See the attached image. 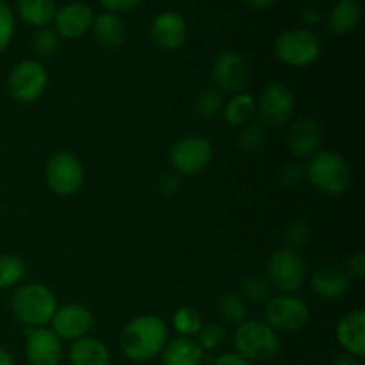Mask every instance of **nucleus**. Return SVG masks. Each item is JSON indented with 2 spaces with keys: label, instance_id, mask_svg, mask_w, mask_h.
Instances as JSON below:
<instances>
[{
  "label": "nucleus",
  "instance_id": "obj_40",
  "mask_svg": "<svg viewBox=\"0 0 365 365\" xmlns=\"http://www.w3.org/2000/svg\"><path fill=\"white\" fill-rule=\"evenodd\" d=\"M212 365H253L250 360H246L245 356H241L239 353H223V355L217 356L214 360Z\"/></svg>",
  "mask_w": 365,
  "mask_h": 365
},
{
  "label": "nucleus",
  "instance_id": "obj_34",
  "mask_svg": "<svg viewBox=\"0 0 365 365\" xmlns=\"http://www.w3.org/2000/svg\"><path fill=\"white\" fill-rule=\"evenodd\" d=\"M14 36V14L6 0H0V53L11 45Z\"/></svg>",
  "mask_w": 365,
  "mask_h": 365
},
{
  "label": "nucleus",
  "instance_id": "obj_8",
  "mask_svg": "<svg viewBox=\"0 0 365 365\" xmlns=\"http://www.w3.org/2000/svg\"><path fill=\"white\" fill-rule=\"evenodd\" d=\"M46 86H48V71L34 59H25L14 64L7 77V91L18 103H32L39 100Z\"/></svg>",
  "mask_w": 365,
  "mask_h": 365
},
{
  "label": "nucleus",
  "instance_id": "obj_19",
  "mask_svg": "<svg viewBox=\"0 0 365 365\" xmlns=\"http://www.w3.org/2000/svg\"><path fill=\"white\" fill-rule=\"evenodd\" d=\"M312 289L321 299L335 302L348 294L351 289V280L346 271L335 266H324L314 273Z\"/></svg>",
  "mask_w": 365,
  "mask_h": 365
},
{
  "label": "nucleus",
  "instance_id": "obj_41",
  "mask_svg": "<svg viewBox=\"0 0 365 365\" xmlns=\"http://www.w3.org/2000/svg\"><path fill=\"white\" fill-rule=\"evenodd\" d=\"M323 20V14H321V11L317 9V7H307L305 11H303V21L309 25H316L319 24V21Z\"/></svg>",
  "mask_w": 365,
  "mask_h": 365
},
{
  "label": "nucleus",
  "instance_id": "obj_26",
  "mask_svg": "<svg viewBox=\"0 0 365 365\" xmlns=\"http://www.w3.org/2000/svg\"><path fill=\"white\" fill-rule=\"evenodd\" d=\"M217 310H220L221 317L230 324H241L248 317V305L246 299L237 292H227L217 302Z\"/></svg>",
  "mask_w": 365,
  "mask_h": 365
},
{
  "label": "nucleus",
  "instance_id": "obj_35",
  "mask_svg": "<svg viewBox=\"0 0 365 365\" xmlns=\"http://www.w3.org/2000/svg\"><path fill=\"white\" fill-rule=\"evenodd\" d=\"M309 237V227L302 221H294L287 227V232H285V241H287L289 248H294L296 246H302L303 242Z\"/></svg>",
  "mask_w": 365,
  "mask_h": 365
},
{
  "label": "nucleus",
  "instance_id": "obj_7",
  "mask_svg": "<svg viewBox=\"0 0 365 365\" xmlns=\"http://www.w3.org/2000/svg\"><path fill=\"white\" fill-rule=\"evenodd\" d=\"M45 180L50 191L57 196H71L84 185V166L75 153L57 152L48 159Z\"/></svg>",
  "mask_w": 365,
  "mask_h": 365
},
{
  "label": "nucleus",
  "instance_id": "obj_36",
  "mask_svg": "<svg viewBox=\"0 0 365 365\" xmlns=\"http://www.w3.org/2000/svg\"><path fill=\"white\" fill-rule=\"evenodd\" d=\"M305 178V170L302 166H298V164H289V166H285L280 171V180L287 187H299Z\"/></svg>",
  "mask_w": 365,
  "mask_h": 365
},
{
  "label": "nucleus",
  "instance_id": "obj_15",
  "mask_svg": "<svg viewBox=\"0 0 365 365\" xmlns=\"http://www.w3.org/2000/svg\"><path fill=\"white\" fill-rule=\"evenodd\" d=\"M150 36L160 50H166V52L178 50L187 39L185 18L177 11H163L152 20Z\"/></svg>",
  "mask_w": 365,
  "mask_h": 365
},
{
  "label": "nucleus",
  "instance_id": "obj_28",
  "mask_svg": "<svg viewBox=\"0 0 365 365\" xmlns=\"http://www.w3.org/2000/svg\"><path fill=\"white\" fill-rule=\"evenodd\" d=\"M225 95L220 89H203L195 100V113L203 120H212L223 110Z\"/></svg>",
  "mask_w": 365,
  "mask_h": 365
},
{
  "label": "nucleus",
  "instance_id": "obj_44",
  "mask_svg": "<svg viewBox=\"0 0 365 365\" xmlns=\"http://www.w3.org/2000/svg\"><path fill=\"white\" fill-rule=\"evenodd\" d=\"M0 365H14V359L6 348L0 346Z\"/></svg>",
  "mask_w": 365,
  "mask_h": 365
},
{
  "label": "nucleus",
  "instance_id": "obj_30",
  "mask_svg": "<svg viewBox=\"0 0 365 365\" xmlns=\"http://www.w3.org/2000/svg\"><path fill=\"white\" fill-rule=\"evenodd\" d=\"M25 277V262L14 255H0V289L20 284Z\"/></svg>",
  "mask_w": 365,
  "mask_h": 365
},
{
  "label": "nucleus",
  "instance_id": "obj_39",
  "mask_svg": "<svg viewBox=\"0 0 365 365\" xmlns=\"http://www.w3.org/2000/svg\"><path fill=\"white\" fill-rule=\"evenodd\" d=\"M348 269L349 273L355 278H364L365 274V253L360 250V252L353 253L351 259L348 260Z\"/></svg>",
  "mask_w": 365,
  "mask_h": 365
},
{
  "label": "nucleus",
  "instance_id": "obj_14",
  "mask_svg": "<svg viewBox=\"0 0 365 365\" xmlns=\"http://www.w3.org/2000/svg\"><path fill=\"white\" fill-rule=\"evenodd\" d=\"M29 365H59L63 360V341L52 328H31L25 339Z\"/></svg>",
  "mask_w": 365,
  "mask_h": 365
},
{
  "label": "nucleus",
  "instance_id": "obj_32",
  "mask_svg": "<svg viewBox=\"0 0 365 365\" xmlns=\"http://www.w3.org/2000/svg\"><path fill=\"white\" fill-rule=\"evenodd\" d=\"M61 38L57 36V32L50 27L38 29L32 36V48L38 53L39 57H52L56 56L57 50H59Z\"/></svg>",
  "mask_w": 365,
  "mask_h": 365
},
{
  "label": "nucleus",
  "instance_id": "obj_13",
  "mask_svg": "<svg viewBox=\"0 0 365 365\" xmlns=\"http://www.w3.org/2000/svg\"><path fill=\"white\" fill-rule=\"evenodd\" d=\"M52 330L61 341H78L86 337L93 327V314L81 303L57 307L52 317Z\"/></svg>",
  "mask_w": 365,
  "mask_h": 365
},
{
  "label": "nucleus",
  "instance_id": "obj_23",
  "mask_svg": "<svg viewBox=\"0 0 365 365\" xmlns=\"http://www.w3.org/2000/svg\"><path fill=\"white\" fill-rule=\"evenodd\" d=\"M362 18V7L359 0H339L328 14V29L334 34H348L359 25Z\"/></svg>",
  "mask_w": 365,
  "mask_h": 365
},
{
  "label": "nucleus",
  "instance_id": "obj_17",
  "mask_svg": "<svg viewBox=\"0 0 365 365\" xmlns=\"http://www.w3.org/2000/svg\"><path fill=\"white\" fill-rule=\"evenodd\" d=\"M321 139H323L321 125L314 118H299L289 128L287 146L292 155L305 159V157H312L317 152Z\"/></svg>",
  "mask_w": 365,
  "mask_h": 365
},
{
  "label": "nucleus",
  "instance_id": "obj_3",
  "mask_svg": "<svg viewBox=\"0 0 365 365\" xmlns=\"http://www.w3.org/2000/svg\"><path fill=\"white\" fill-rule=\"evenodd\" d=\"M305 177L317 191L339 196L351 184V168L341 153L323 150L310 157L305 168Z\"/></svg>",
  "mask_w": 365,
  "mask_h": 365
},
{
  "label": "nucleus",
  "instance_id": "obj_9",
  "mask_svg": "<svg viewBox=\"0 0 365 365\" xmlns=\"http://www.w3.org/2000/svg\"><path fill=\"white\" fill-rule=\"evenodd\" d=\"M212 155V143L205 135L189 134L173 143L170 163L178 175H198L209 166Z\"/></svg>",
  "mask_w": 365,
  "mask_h": 365
},
{
  "label": "nucleus",
  "instance_id": "obj_29",
  "mask_svg": "<svg viewBox=\"0 0 365 365\" xmlns=\"http://www.w3.org/2000/svg\"><path fill=\"white\" fill-rule=\"evenodd\" d=\"M241 296L253 303H266L271 298V284L262 274H246L241 282Z\"/></svg>",
  "mask_w": 365,
  "mask_h": 365
},
{
  "label": "nucleus",
  "instance_id": "obj_12",
  "mask_svg": "<svg viewBox=\"0 0 365 365\" xmlns=\"http://www.w3.org/2000/svg\"><path fill=\"white\" fill-rule=\"evenodd\" d=\"M250 71L245 57L235 50H225L214 59L212 81L223 95H237L245 89Z\"/></svg>",
  "mask_w": 365,
  "mask_h": 365
},
{
  "label": "nucleus",
  "instance_id": "obj_37",
  "mask_svg": "<svg viewBox=\"0 0 365 365\" xmlns=\"http://www.w3.org/2000/svg\"><path fill=\"white\" fill-rule=\"evenodd\" d=\"M100 6L109 13H128L141 4V0H98Z\"/></svg>",
  "mask_w": 365,
  "mask_h": 365
},
{
  "label": "nucleus",
  "instance_id": "obj_2",
  "mask_svg": "<svg viewBox=\"0 0 365 365\" xmlns=\"http://www.w3.org/2000/svg\"><path fill=\"white\" fill-rule=\"evenodd\" d=\"M11 312L18 323L29 328H41L52 321L57 299L52 289L43 284H25L11 296Z\"/></svg>",
  "mask_w": 365,
  "mask_h": 365
},
{
  "label": "nucleus",
  "instance_id": "obj_18",
  "mask_svg": "<svg viewBox=\"0 0 365 365\" xmlns=\"http://www.w3.org/2000/svg\"><path fill=\"white\" fill-rule=\"evenodd\" d=\"M339 344L348 355L364 359L365 355V312L353 310L341 317L335 328Z\"/></svg>",
  "mask_w": 365,
  "mask_h": 365
},
{
  "label": "nucleus",
  "instance_id": "obj_24",
  "mask_svg": "<svg viewBox=\"0 0 365 365\" xmlns=\"http://www.w3.org/2000/svg\"><path fill=\"white\" fill-rule=\"evenodd\" d=\"M16 9L24 24L43 29L52 24L56 16V0H16Z\"/></svg>",
  "mask_w": 365,
  "mask_h": 365
},
{
  "label": "nucleus",
  "instance_id": "obj_1",
  "mask_svg": "<svg viewBox=\"0 0 365 365\" xmlns=\"http://www.w3.org/2000/svg\"><path fill=\"white\" fill-rule=\"evenodd\" d=\"M170 341V330L163 317L138 316L128 321L120 335V348L132 362H148L163 353Z\"/></svg>",
  "mask_w": 365,
  "mask_h": 365
},
{
  "label": "nucleus",
  "instance_id": "obj_31",
  "mask_svg": "<svg viewBox=\"0 0 365 365\" xmlns=\"http://www.w3.org/2000/svg\"><path fill=\"white\" fill-rule=\"evenodd\" d=\"M267 132L260 123H246L242 125L237 135V145L242 152H257L260 146L266 143Z\"/></svg>",
  "mask_w": 365,
  "mask_h": 365
},
{
  "label": "nucleus",
  "instance_id": "obj_38",
  "mask_svg": "<svg viewBox=\"0 0 365 365\" xmlns=\"http://www.w3.org/2000/svg\"><path fill=\"white\" fill-rule=\"evenodd\" d=\"M159 189L163 195L171 196V195H175L178 189H180V180H178L177 175L164 173V175H160V178H159Z\"/></svg>",
  "mask_w": 365,
  "mask_h": 365
},
{
  "label": "nucleus",
  "instance_id": "obj_42",
  "mask_svg": "<svg viewBox=\"0 0 365 365\" xmlns=\"http://www.w3.org/2000/svg\"><path fill=\"white\" fill-rule=\"evenodd\" d=\"M331 365H364L362 364V359H359V356H353V355H342V356H337V359L331 362Z\"/></svg>",
  "mask_w": 365,
  "mask_h": 365
},
{
  "label": "nucleus",
  "instance_id": "obj_22",
  "mask_svg": "<svg viewBox=\"0 0 365 365\" xmlns=\"http://www.w3.org/2000/svg\"><path fill=\"white\" fill-rule=\"evenodd\" d=\"M71 365H109L110 351L103 341L96 337H86L73 341L70 348Z\"/></svg>",
  "mask_w": 365,
  "mask_h": 365
},
{
  "label": "nucleus",
  "instance_id": "obj_21",
  "mask_svg": "<svg viewBox=\"0 0 365 365\" xmlns=\"http://www.w3.org/2000/svg\"><path fill=\"white\" fill-rule=\"evenodd\" d=\"M160 359H163V365H202L203 349L192 337L178 335L168 341L160 353Z\"/></svg>",
  "mask_w": 365,
  "mask_h": 365
},
{
  "label": "nucleus",
  "instance_id": "obj_33",
  "mask_svg": "<svg viewBox=\"0 0 365 365\" xmlns=\"http://www.w3.org/2000/svg\"><path fill=\"white\" fill-rule=\"evenodd\" d=\"M198 335L200 348H202L203 351H214V349H217L225 342V339H227V330H225L223 324L210 323L203 324Z\"/></svg>",
  "mask_w": 365,
  "mask_h": 365
},
{
  "label": "nucleus",
  "instance_id": "obj_11",
  "mask_svg": "<svg viewBox=\"0 0 365 365\" xmlns=\"http://www.w3.org/2000/svg\"><path fill=\"white\" fill-rule=\"evenodd\" d=\"M296 109L294 93L285 84L274 82L267 86L257 102V113H259L260 125L264 128H278L287 125L292 120Z\"/></svg>",
  "mask_w": 365,
  "mask_h": 365
},
{
  "label": "nucleus",
  "instance_id": "obj_16",
  "mask_svg": "<svg viewBox=\"0 0 365 365\" xmlns=\"http://www.w3.org/2000/svg\"><path fill=\"white\" fill-rule=\"evenodd\" d=\"M95 13L86 2H70L59 7L53 16V31L59 38L77 39L91 31Z\"/></svg>",
  "mask_w": 365,
  "mask_h": 365
},
{
  "label": "nucleus",
  "instance_id": "obj_43",
  "mask_svg": "<svg viewBox=\"0 0 365 365\" xmlns=\"http://www.w3.org/2000/svg\"><path fill=\"white\" fill-rule=\"evenodd\" d=\"M274 2H277V0H246V4H248L252 9H257V11L269 9Z\"/></svg>",
  "mask_w": 365,
  "mask_h": 365
},
{
  "label": "nucleus",
  "instance_id": "obj_5",
  "mask_svg": "<svg viewBox=\"0 0 365 365\" xmlns=\"http://www.w3.org/2000/svg\"><path fill=\"white\" fill-rule=\"evenodd\" d=\"M321 41L309 29H291L282 32L274 41V56L291 68H307L317 61Z\"/></svg>",
  "mask_w": 365,
  "mask_h": 365
},
{
  "label": "nucleus",
  "instance_id": "obj_4",
  "mask_svg": "<svg viewBox=\"0 0 365 365\" xmlns=\"http://www.w3.org/2000/svg\"><path fill=\"white\" fill-rule=\"evenodd\" d=\"M234 346L252 364L267 362L280 351V337L266 321L246 319L235 328Z\"/></svg>",
  "mask_w": 365,
  "mask_h": 365
},
{
  "label": "nucleus",
  "instance_id": "obj_27",
  "mask_svg": "<svg viewBox=\"0 0 365 365\" xmlns=\"http://www.w3.org/2000/svg\"><path fill=\"white\" fill-rule=\"evenodd\" d=\"M171 323H173L175 331L180 337H195L203 327L202 316L195 307H180V309L175 310Z\"/></svg>",
  "mask_w": 365,
  "mask_h": 365
},
{
  "label": "nucleus",
  "instance_id": "obj_10",
  "mask_svg": "<svg viewBox=\"0 0 365 365\" xmlns=\"http://www.w3.org/2000/svg\"><path fill=\"white\" fill-rule=\"evenodd\" d=\"M307 277L305 260L294 248H280L267 260V280L271 287L292 294L303 285Z\"/></svg>",
  "mask_w": 365,
  "mask_h": 365
},
{
  "label": "nucleus",
  "instance_id": "obj_25",
  "mask_svg": "<svg viewBox=\"0 0 365 365\" xmlns=\"http://www.w3.org/2000/svg\"><path fill=\"white\" fill-rule=\"evenodd\" d=\"M255 96L241 91L237 95H232V98L225 102L223 118L230 127H242V125L250 123L252 116L255 114Z\"/></svg>",
  "mask_w": 365,
  "mask_h": 365
},
{
  "label": "nucleus",
  "instance_id": "obj_20",
  "mask_svg": "<svg viewBox=\"0 0 365 365\" xmlns=\"http://www.w3.org/2000/svg\"><path fill=\"white\" fill-rule=\"evenodd\" d=\"M91 31L96 41L106 46V48H118L127 39V25H125V21L121 20L120 14L109 13V11L96 14L95 20H93Z\"/></svg>",
  "mask_w": 365,
  "mask_h": 365
},
{
  "label": "nucleus",
  "instance_id": "obj_6",
  "mask_svg": "<svg viewBox=\"0 0 365 365\" xmlns=\"http://www.w3.org/2000/svg\"><path fill=\"white\" fill-rule=\"evenodd\" d=\"M266 323L280 334H292L298 331L309 323L310 309L302 298L294 294H282L271 296L266 302V310H264Z\"/></svg>",
  "mask_w": 365,
  "mask_h": 365
}]
</instances>
